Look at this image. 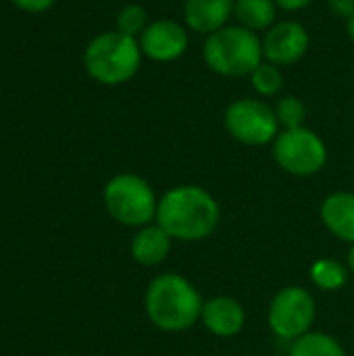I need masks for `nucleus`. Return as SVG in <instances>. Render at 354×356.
<instances>
[{
  "mask_svg": "<svg viewBox=\"0 0 354 356\" xmlns=\"http://www.w3.org/2000/svg\"><path fill=\"white\" fill-rule=\"evenodd\" d=\"M325 2H328V8L334 17L348 21L354 15V0H325Z\"/></svg>",
  "mask_w": 354,
  "mask_h": 356,
  "instance_id": "21",
  "label": "nucleus"
},
{
  "mask_svg": "<svg viewBox=\"0 0 354 356\" xmlns=\"http://www.w3.org/2000/svg\"><path fill=\"white\" fill-rule=\"evenodd\" d=\"M346 267H348L351 275L354 277V244H351V248H348V254H346Z\"/></svg>",
  "mask_w": 354,
  "mask_h": 356,
  "instance_id": "24",
  "label": "nucleus"
},
{
  "mask_svg": "<svg viewBox=\"0 0 354 356\" xmlns=\"http://www.w3.org/2000/svg\"><path fill=\"white\" fill-rule=\"evenodd\" d=\"M261 40H263L265 60L277 67H288L298 63L311 46V35L307 27L292 19L271 25Z\"/></svg>",
  "mask_w": 354,
  "mask_h": 356,
  "instance_id": "9",
  "label": "nucleus"
},
{
  "mask_svg": "<svg viewBox=\"0 0 354 356\" xmlns=\"http://www.w3.org/2000/svg\"><path fill=\"white\" fill-rule=\"evenodd\" d=\"M309 277H311V282H313V286L317 290H321V292H338L348 284L351 271L340 261L323 257V259H317L311 265Z\"/></svg>",
  "mask_w": 354,
  "mask_h": 356,
  "instance_id": "17",
  "label": "nucleus"
},
{
  "mask_svg": "<svg viewBox=\"0 0 354 356\" xmlns=\"http://www.w3.org/2000/svg\"><path fill=\"white\" fill-rule=\"evenodd\" d=\"M269 356H290V355H288V353H286V355H284V353H275V355H269Z\"/></svg>",
  "mask_w": 354,
  "mask_h": 356,
  "instance_id": "26",
  "label": "nucleus"
},
{
  "mask_svg": "<svg viewBox=\"0 0 354 356\" xmlns=\"http://www.w3.org/2000/svg\"><path fill=\"white\" fill-rule=\"evenodd\" d=\"M319 217L325 229L338 240L354 244V192L338 190L323 198Z\"/></svg>",
  "mask_w": 354,
  "mask_h": 356,
  "instance_id": "13",
  "label": "nucleus"
},
{
  "mask_svg": "<svg viewBox=\"0 0 354 356\" xmlns=\"http://www.w3.org/2000/svg\"><path fill=\"white\" fill-rule=\"evenodd\" d=\"M17 8H21V10H25V13H33V15H38V13H46L52 4H54V0H10Z\"/></svg>",
  "mask_w": 354,
  "mask_h": 356,
  "instance_id": "22",
  "label": "nucleus"
},
{
  "mask_svg": "<svg viewBox=\"0 0 354 356\" xmlns=\"http://www.w3.org/2000/svg\"><path fill=\"white\" fill-rule=\"evenodd\" d=\"M200 323L215 338H236L246 325V311L232 296H213L202 305Z\"/></svg>",
  "mask_w": 354,
  "mask_h": 356,
  "instance_id": "11",
  "label": "nucleus"
},
{
  "mask_svg": "<svg viewBox=\"0 0 354 356\" xmlns=\"http://www.w3.org/2000/svg\"><path fill=\"white\" fill-rule=\"evenodd\" d=\"M346 29H348V35H351V40L354 42V15L346 21Z\"/></svg>",
  "mask_w": 354,
  "mask_h": 356,
  "instance_id": "25",
  "label": "nucleus"
},
{
  "mask_svg": "<svg viewBox=\"0 0 354 356\" xmlns=\"http://www.w3.org/2000/svg\"><path fill=\"white\" fill-rule=\"evenodd\" d=\"M275 115H277V121H280V127L282 129H296V127H303L305 125L307 106H305V102L298 96L286 94V96H282L277 100Z\"/></svg>",
  "mask_w": 354,
  "mask_h": 356,
  "instance_id": "19",
  "label": "nucleus"
},
{
  "mask_svg": "<svg viewBox=\"0 0 354 356\" xmlns=\"http://www.w3.org/2000/svg\"><path fill=\"white\" fill-rule=\"evenodd\" d=\"M225 131L244 146L273 144L282 131L275 108L261 98H238L223 113Z\"/></svg>",
  "mask_w": 354,
  "mask_h": 356,
  "instance_id": "7",
  "label": "nucleus"
},
{
  "mask_svg": "<svg viewBox=\"0 0 354 356\" xmlns=\"http://www.w3.org/2000/svg\"><path fill=\"white\" fill-rule=\"evenodd\" d=\"M202 60L217 75L246 77L265 60L263 40L238 23L225 25L219 31L207 35L202 46Z\"/></svg>",
  "mask_w": 354,
  "mask_h": 356,
  "instance_id": "4",
  "label": "nucleus"
},
{
  "mask_svg": "<svg viewBox=\"0 0 354 356\" xmlns=\"http://www.w3.org/2000/svg\"><path fill=\"white\" fill-rule=\"evenodd\" d=\"M250 86L252 90L263 96V98H271V96H277L284 88V73H282V67L269 63V60H263L250 75Z\"/></svg>",
  "mask_w": 354,
  "mask_h": 356,
  "instance_id": "18",
  "label": "nucleus"
},
{
  "mask_svg": "<svg viewBox=\"0 0 354 356\" xmlns=\"http://www.w3.org/2000/svg\"><path fill=\"white\" fill-rule=\"evenodd\" d=\"M290 356H348L338 338L325 332H309L290 342Z\"/></svg>",
  "mask_w": 354,
  "mask_h": 356,
  "instance_id": "16",
  "label": "nucleus"
},
{
  "mask_svg": "<svg viewBox=\"0 0 354 356\" xmlns=\"http://www.w3.org/2000/svg\"><path fill=\"white\" fill-rule=\"evenodd\" d=\"M142 56L138 38L113 29L98 33L86 46L83 67L88 75L102 86H123L140 71Z\"/></svg>",
  "mask_w": 354,
  "mask_h": 356,
  "instance_id": "3",
  "label": "nucleus"
},
{
  "mask_svg": "<svg viewBox=\"0 0 354 356\" xmlns=\"http://www.w3.org/2000/svg\"><path fill=\"white\" fill-rule=\"evenodd\" d=\"M106 213L125 227H144L154 223L159 198L154 188L138 173H119L111 177L102 190Z\"/></svg>",
  "mask_w": 354,
  "mask_h": 356,
  "instance_id": "5",
  "label": "nucleus"
},
{
  "mask_svg": "<svg viewBox=\"0 0 354 356\" xmlns=\"http://www.w3.org/2000/svg\"><path fill=\"white\" fill-rule=\"evenodd\" d=\"M236 0H186L184 2V21L186 27L211 35L225 27L234 17Z\"/></svg>",
  "mask_w": 354,
  "mask_h": 356,
  "instance_id": "12",
  "label": "nucleus"
},
{
  "mask_svg": "<svg viewBox=\"0 0 354 356\" xmlns=\"http://www.w3.org/2000/svg\"><path fill=\"white\" fill-rule=\"evenodd\" d=\"M173 242H202L221 223L219 200L202 186L182 184L159 198L156 219Z\"/></svg>",
  "mask_w": 354,
  "mask_h": 356,
  "instance_id": "1",
  "label": "nucleus"
},
{
  "mask_svg": "<svg viewBox=\"0 0 354 356\" xmlns=\"http://www.w3.org/2000/svg\"><path fill=\"white\" fill-rule=\"evenodd\" d=\"M61 356H71V355H61Z\"/></svg>",
  "mask_w": 354,
  "mask_h": 356,
  "instance_id": "27",
  "label": "nucleus"
},
{
  "mask_svg": "<svg viewBox=\"0 0 354 356\" xmlns=\"http://www.w3.org/2000/svg\"><path fill=\"white\" fill-rule=\"evenodd\" d=\"M171 248H173V238L159 223H148L140 227L131 238L129 254L142 267H159L167 261Z\"/></svg>",
  "mask_w": 354,
  "mask_h": 356,
  "instance_id": "14",
  "label": "nucleus"
},
{
  "mask_svg": "<svg viewBox=\"0 0 354 356\" xmlns=\"http://www.w3.org/2000/svg\"><path fill=\"white\" fill-rule=\"evenodd\" d=\"M313 2H315V0H275L277 8H284V10H290V13L303 10V8H307L309 4H313Z\"/></svg>",
  "mask_w": 354,
  "mask_h": 356,
  "instance_id": "23",
  "label": "nucleus"
},
{
  "mask_svg": "<svg viewBox=\"0 0 354 356\" xmlns=\"http://www.w3.org/2000/svg\"><path fill=\"white\" fill-rule=\"evenodd\" d=\"M202 296L184 275L169 271L152 277L144 294V311L148 321L167 334H182L200 323Z\"/></svg>",
  "mask_w": 354,
  "mask_h": 356,
  "instance_id": "2",
  "label": "nucleus"
},
{
  "mask_svg": "<svg viewBox=\"0 0 354 356\" xmlns=\"http://www.w3.org/2000/svg\"><path fill=\"white\" fill-rule=\"evenodd\" d=\"M148 10L142 4H125L119 13H117V31L131 35V38H140L142 31L148 27Z\"/></svg>",
  "mask_w": 354,
  "mask_h": 356,
  "instance_id": "20",
  "label": "nucleus"
},
{
  "mask_svg": "<svg viewBox=\"0 0 354 356\" xmlns=\"http://www.w3.org/2000/svg\"><path fill=\"white\" fill-rule=\"evenodd\" d=\"M234 17L238 19V25L255 33L267 31L271 25H275L277 4L275 0H236Z\"/></svg>",
  "mask_w": 354,
  "mask_h": 356,
  "instance_id": "15",
  "label": "nucleus"
},
{
  "mask_svg": "<svg viewBox=\"0 0 354 356\" xmlns=\"http://www.w3.org/2000/svg\"><path fill=\"white\" fill-rule=\"evenodd\" d=\"M277 167L294 177H313L328 165V146L319 134L309 127L282 129L273 142Z\"/></svg>",
  "mask_w": 354,
  "mask_h": 356,
  "instance_id": "8",
  "label": "nucleus"
},
{
  "mask_svg": "<svg viewBox=\"0 0 354 356\" xmlns=\"http://www.w3.org/2000/svg\"><path fill=\"white\" fill-rule=\"evenodd\" d=\"M317 319L315 296L303 286L280 288L267 309V323L275 338L294 342L313 330Z\"/></svg>",
  "mask_w": 354,
  "mask_h": 356,
  "instance_id": "6",
  "label": "nucleus"
},
{
  "mask_svg": "<svg viewBox=\"0 0 354 356\" xmlns=\"http://www.w3.org/2000/svg\"><path fill=\"white\" fill-rule=\"evenodd\" d=\"M138 42L146 58L154 63H173L186 54L190 38L186 25L173 19H156L148 23Z\"/></svg>",
  "mask_w": 354,
  "mask_h": 356,
  "instance_id": "10",
  "label": "nucleus"
}]
</instances>
